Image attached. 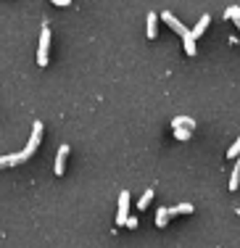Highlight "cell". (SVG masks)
<instances>
[{
    "label": "cell",
    "mask_w": 240,
    "mask_h": 248,
    "mask_svg": "<svg viewBox=\"0 0 240 248\" xmlns=\"http://www.w3.org/2000/svg\"><path fill=\"white\" fill-rule=\"evenodd\" d=\"M48 50H50V27L43 24V32H40V50H37L40 66H48Z\"/></svg>",
    "instance_id": "obj_1"
},
{
    "label": "cell",
    "mask_w": 240,
    "mask_h": 248,
    "mask_svg": "<svg viewBox=\"0 0 240 248\" xmlns=\"http://www.w3.org/2000/svg\"><path fill=\"white\" fill-rule=\"evenodd\" d=\"M130 219V193L121 190L119 193V209H116V227H124Z\"/></svg>",
    "instance_id": "obj_2"
},
{
    "label": "cell",
    "mask_w": 240,
    "mask_h": 248,
    "mask_svg": "<svg viewBox=\"0 0 240 248\" xmlns=\"http://www.w3.org/2000/svg\"><path fill=\"white\" fill-rule=\"evenodd\" d=\"M40 138H43V122H34V124H32V138H29L27 148L21 151V153L27 156V161H29V156H32V153L37 151V145H40Z\"/></svg>",
    "instance_id": "obj_3"
},
{
    "label": "cell",
    "mask_w": 240,
    "mask_h": 248,
    "mask_svg": "<svg viewBox=\"0 0 240 248\" xmlns=\"http://www.w3.org/2000/svg\"><path fill=\"white\" fill-rule=\"evenodd\" d=\"M161 19L166 21V24L172 27L174 32H177L180 37H182V40H185V37H190V29H187V27L182 24V21H177V16H172V14H169V11H164V14H161Z\"/></svg>",
    "instance_id": "obj_4"
},
{
    "label": "cell",
    "mask_w": 240,
    "mask_h": 248,
    "mask_svg": "<svg viewBox=\"0 0 240 248\" xmlns=\"http://www.w3.org/2000/svg\"><path fill=\"white\" fill-rule=\"evenodd\" d=\"M27 156L24 153H11V156H0V169L5 167H19V164H24Z\"/></svg>",
    "instance_id": "obj_5"
},
{
    "label": "cell",
    "mask_w": 240,
    "mask_h": 248,
    "mask_svg": "<svg viewBox=\"0 0 240 248\" xmlns=\"http://www.w3.org/2000/svg\"><path fill=\"white\" fill-rule=\"evenodd\" d=\"M209 24H211V16H209V14H206V16H201V19H198V24L190 29V37H193V40H198V37H201V34L209 29Z\"/></svg>",
    "instance_id": "obj_6"
},
{
    "label": "cell",
    "mask_w": 240,
    "mask_h": 248,
    "mask_svg": "<svg viewBox=\"0 0 240 248\" xmlns=\"http://www.w3.org/2000/svg\"><path fill=\"white\" fill-rule=\"evenodd\" d=\"M66 156H69V145H61L58 148V156H56V174H63V169H66Z\"/></svg>",
    "instance_id": "obj_7"
},
{
    "label": "cell",
    "mask_w": 240,
    "mask_h": 248,
    "mask_svg": "<svg viewBox=\"0 0 240 248\" xmlns=\"http://www.w3.org/2000/svg\"><path fill=\"white\" fill-rule=\"evenodd\" d=\"M156 29H159V16L150 11L148 14V24H145V32H148V40H156Z\"/></svg>",
    "instance_id": "obj_8"
},
{
    "label": "cell",
    "mask_w": 240,
    "mask_h": 248,
    "mask_svg": "<svg viewBox=\"0 0 240 248\" xmlns=\"http://www.w3.org/2000/svg\"><path fill=\"white\" fill-rule=\"evenodd\" d=\"M172 127H185V129H190V132H193L198 124H195V119H190V116H174V119H172Z\"/></svg>",
    "instance_id": "obj_9"
},
{
    "label": "cell",
    "mask_w": 240,
    "mask_h": 248,
    "mask_svg": "<svg viewBox=\"0 0 240 248\" xmlns=\"http://www.w3.org/2000/svg\"><path fill=\"white\" fill-rule=\"evenodd\" d=\"M177 214H193V203H180L169 209V217H177Z\"/></svg>",
    "instance_id": "obj_10"
},
{
    "label": "cell",
    "mask_w": 240,
    "mask_h": 248,
    "mask_svg": "<svg viewBox=\"0 0 240 248\" xmlns=\"http://www.w3.org/2000/svg\"><path fill=\"white\" fill-rule=\"evenodd\" d=\"M240 187V158L235 161V169H232V177H230V190H238Z\"/></svg>",
    "instance_id": "obj_11"
},
{
    "label": "cell",
    "mask_w": 240,
    "mask_h": 248,
    "mask_svg": "<svg viewBox=\"0 0 240 248\" xmlns=\"http://www.w3.org/2000/svg\"><path fill=\"white\" fill-rule=\"evenodd\" d=\"M169 224V209H156V227H166Z\"/></svg>",
    "instance_id": "obj_12"
},
{
    "label": "cell",
    "mask_w": 240,
    "mask_h": 248,
    "mask_svg": "<svg viewBox=\"0 0 240 248\" xmlns=\"http://www.w3.org/2000/svg\"><path fill=\"white\" fill-rule=\"evenodd\" d=\"M150 201H153V190H145L143 196H140V201H137V209L143 211V209H148L150 206Z\"/></svg>",
    "instance_id": "obj_13"
},
{
    "label": "cell",
    "mask_w": 240,
    "mask_h": 248,
    "mask_svg": "<svg viewBox=\"0 0 240 248\" xmlns=\"http://www.w3.org/2000/svg\"><path fill=\"white\" fill-rule=\"evenodd\" d=\"M182 45H185V53H187V56H195V53H198L195 40H193V37H185V40H182Z\"/></svg>",
    "instance_id": "obj_14"
},
{
    "label": "cell",
    "mask_w": 240,
    "mask_h": 248,
    "mask_svg": "<svg viewBox=\"0 0 240 248\" xmlns=\"http://www.w3.org/2000/svg\"><path fill=\"white\" fill-rule=\"evenodd\" d=\"M225 19H240V5H230L225 11Z\"/></svg>",
    "instance_id": "obj_15"
},
{
    "label": "cell",
    "mask_w": 240,
    "mask_h": 248,
    "mask_svg": "<svg viewBox=\"0 0 240 248\" xmlns=\"http://www.w3.org/2000/svg\"><path fill=\"white\" fill-rule=\"evenodd\" d=\"M190 129H185V127H174V138H177V140H187V138H190Z\"/></svg>",
    "instance_id": "obj_16"
},
{
    "label": "cell",
    "mask_w": 240,
    "mask_h": 248,
    "mask_svg": "<svg viewBox=\"0 0 240 248\" xmlns=\"http://www.w3.org/2000/svg\"><path fill=\"white\" fill-rule=\"evenodd\" d=\"M238 153H240V138L235 140V143H232V148L227 151V156H230V158H238Z\"/></svg>",
    "instance_id": "obj_17"
},
{
    "label": "cell",
    "mask_w": 240,
    "mask_h": 248,
    "mask_svg": "<svg viewBox=\"0 0 240 248\" xmlns=\"http://www.w3.org/2000/svg\"><path fill=\"white\" fill-rule=\"evenodd\" d=\"M124 227H130V230H135V227H137V219H135V217H130V219H127V224H124Z\"/></svg>",
    "instance_id": "obj_18"
},
{
    "label": "cell",
    "mask_w": 240,
    "mask_h": 248,
    "mask_svg": "<svg viewBox=\"0 0 240 248\" xmlns=\"http://www.w3.org/2000/svg\"><path fill=\"white\" fill-rule=\"evenodd\" d=\"M50 3H56V5H72V0H50Z\"/></svg>",
    "instance_id": "obj_19"
}]
</instances>
